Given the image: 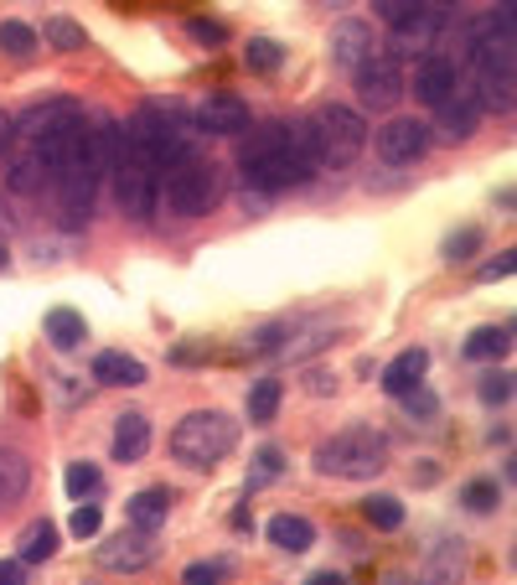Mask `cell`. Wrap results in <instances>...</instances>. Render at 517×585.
Segmentation results:
<instances>
[{
  "mask_svg": "<svg viewBox=\"0 0 517 585\" xmlns=\"http://www.w3.org/2000/svg\"><path fill=\"white\" fill-rule=\"evenodd\" d=\"M0 270H6V249H0Z\"/></svg>",
  "mask_w": 517,
  "mask_h": 585,
  "instance_id": "50",
  "label": "cell"
},
{
  "mask_svg": "<svg viewBox=\"0 0 517 585\" xmlns=\"http://www.w3.org/2000/svg\"><path fill=\"white\" fill-rule=\"evenodd\" d=\"M476 249H481V228H460V234H450V239H445V259H450V265L471 259Z\"/></svg>",
  "mask_w": 517,
  "mask_h": 585,
  "instance_id": "36",
  "label": "cell"
},
{
  "mask_svg": "<svg viewBox=\"0 0 517 585\" xmlns=\"http://www.w3.org/2000/svg\"><path fill=\"white\" fill-rule=\"evenodd\" d=\"M249 125L253 115L238 93H207L197 105V130H207V136H249Z\"/></svg>",
  "mask_w": 517,
  "mask_h": 585,
  "instance_id": "13",
  "label": "cell"
},
{
  "mask_svg": "<svg viewBox=\"0 0 517 585\" xmlns=\"http://www.w3.org/2000/svg\"><path fill=\"white\" fill-rule=\"evenodd\" d=\"M156 555H161V544L150 539V534H140V528H125V534H115V539H103L93 549L99 571H115V575L146 571V565H156Z\"/></svg>",
  "mask_w": 517,
  "mask_h": 585,
  "instance_id": "9",
  "label": "cell"
},
{
  "mask_svg": "<svg viewBox=\"0 0 517 585\" xmlns=\"http://www.w3.org/2000/svg\"><path fill=\"white\" fill-rule=\"evenodd\" d=\"M78 120H83V105H78V99H47V105L27 109V115L16 120V136L37 140V136H47V130H62V125H78Z\"/></svg>",
  "mask_w": 517,
  "mask_h": 585,
  "instance_id": "16",
  "label": "cell"
},
{
  "mask_svg": "<svg viewBox=\"0 0 517 585\" xmlns=\"http://www.w3.org/2000/svg\"><path fill=\"white\" fill-rule=\"evenodd\" d=\"M0 52L6 58H31L37 52V31L27 21H0Z\"/></svg>",
  "mask_w": 517,
  "mask_h": 585,
  "instance_id": "32",
  "label": "cell"
},
{
  "mask_svg": "<svg viewBox=\"0 0 517 585\" xmlns=\"http://www.w3.org/2000/svg\"><path fill=\"white\" fill-rule=\"evenodd\" d=\"M83 337H89V327H83V316H78L73 306L47 311V343L58 347V353H73V347H83Z\"/></svg>",
  "mask_w": 517,
  "mask_h": 585,
  "instance_id": "25",
  "label": "cell"
},
{
  "mask_svg": "<svg viewBox=\"0 0 517 585\" xmlns=\"http://www.w3.org/2000/svg\"><path fill=\"white\" fill-rule=\"evenodd\" d=\"M6 181H11V192H37L47 181V171H42V161H37V150H21V156H11V171H6Z\"/></svg>",
  "mask_w": 517,
  "mask_h": 585,
  "instance_id": "29",
  "label": "cell"
},
{
  "mask_svg": "<svg viewBox=\"0 0 517 585\" xmlns=\"http://www.w3.org/2000/svg\"><path fill=\"white\" fill-rule=\"evenodd\" d=\"M513 399V378L507 374H487L481 378V405H507Z\"/></svg>",
  "mask_w": 517,
  "mask_h": 585,
  "instance_id": "40",
  "label": "cell"
},
{
  "mask_svg": "<svg viewBox=\"0 0 517 585\" xmlns=\"http://www.w3.org/2000/svg\"><path fill=\"white\" fill-rule=\"evenodd\" d=\"M109 177H115V197H119V208H125V218H150L156 212V202H161V171L135 156L125 125H119V136H115Z\"/></svg>",
  "mask_w": 517,
  "mask_h": 585,
  "instance_id": "5",
  "label": "cell"
},
{
  "mask_svg": "<svg viewBox=\"0 0 517 585\" xmlns=\"http://www.w3.org/2000/svg\"><path fill=\"white\" fill-rule=\"evenodd\" d=\"M161 192H166V208L177 212V218H202L218 202V166L197 161V156H181L177 166H166Z\"/></svg>",
  "mask_w": 517,
  "mask_h": 585,
  "instance_id": "7",
  "label": "cell"
},
{
  "mask_svg": "<svg viewBox=\"0 0 517 585\" xmlns=\"http://www.w3.org/2000/svg\"><path fill=\"white\" fill-rule=\"evenodd\" d=\"M429 125L414 120V115H399V120H388L378 136H372V146H378V156H384L388 166H414L419 156L429 150Z\"/></svg>",
  "mask_w": 517,
  "mask_h": 585,
  "instance_id": "10",
  "label": "cell"
},
{
  "mask_svg": "<svg viewBox=\"0 0 517 585\" xmlns=\"http://www.w3.org/2000/svg\"><path fill=\"white\" fill-rule=\"evenodd\" d=\"M125 136H130L135 156H140V161H150L156 171H166V166H177L181 156H187V130H181L177 115H171V109H161V105L140 109V115L125 125Z\"/></svg>",
  "mask_w": 517,
  "mask_h": 585,
  "instance_id": "6",
  "label": "cell"
},
{
  "mask_svg": "<svg viewBox=\"0 0 517 585\" xmlns=\"http://www.w3.org/2000/svg\"><path fill=\"white\" fill-rule=\"evenodd\" d=\"M99 487H103V472L93 462H73V466H68V493H73V497H93Z\"/></svg>",
  "mask_w": 517,
  "mask_h": 585,
  "instance_id": "34",
  "label": "cell"
},
{
  "mask_svg": "<svg viewBox=\"0 0 517 585\" xmlns=\"http://www.w3.org/2000/svg\"><path fill=\"white\" fill-rule=\"evenodd\" d=\"M352 78H357V105L362 109H394L404 99L399 58H388V52H372Z\"/></svg>",
  "mask_w": 517,
  "mask_h": 585,
  "instance_id": "8",
  "label": "cell"
},
{
  "mask_svg": "<svg viewBox=\"0 0 517 585\" xmlns=\"http://www.w3.org/2000/svg\"><path fill=\"white\" fill-rule=\"evenodd\" d=\"M93 378L109 384V389H140L146 384V363L130 358V353H99L93 358Z\"/></svg>",
  "mask_w": 517,
  "mask_h": 585,
  "instance_id": "20",
  "label": "cell"
},
{
  "mask_svg": "<svg viewBox=\"0 0 517 585\" xmlns=\"http://www.w3.org/2000/svg\"><path fill=\"white\" fill-rule=\"evenodd\" d=\"M222 581H228V565H222V559H197V565L181 571V585H222Z\"/></svg>",
  "mask_w": 517,
  "mask_h": 585,
  "instance_id": "35",
  "label": "cell"
},
{
  "mask_svg": "<svg viewBox=\"0 0 517 585\" xmlns=\"http://www.w3.org/2000/svg\"><path fill=\"white\" fill-rule=\"evenodd\" d=\"M280 399H285V384L280 378H259L249 389V425H269L280 415Z\"/></svg>",
  "mask_w": 517,
  "mask_h": 585,
  "instance_id": "27",
  "label": "cell"
},
{
  "mask_svg": "<svg viewBox=\"0 0 517 585\" xmlns=\"http://www.w3.org/2000/svg\"><path fill=\"white\" fill-rule=\"evenodd\" d=\"M265 534H269V544H275V549H285V555H306L310 544H316V524H310V518H300V513H275Z\"/></svg>",
  "mask_w": 517,
  "mask_h": 585,
  "instance_id": "19",
  "label": "cell"
},
{
  "mask_svg": "<svg viewBox=\"0 0 517 585\" xmlns=\"http://www.w3.org/2000/svg\"><path fill=\"white\" fill-rule=\"evenodd\" d=\"M476 125H481V99H476L471 78H460L456 93L440 105V136L456 146V140H471L476 136Z\"/></svg>",
  "mask_w": 517,
  "mask_h": 585,
  "instance_id": "14",
  "label": "cell"
},
{
  "mask_svg": "<svg viewBox=\"0 0 517 585\" xmlns=\"http://www.w3.org/2000/svg\"><path fill=\"white\" fill-rule=\"evenodd\" d=\"M419 6H425V0H372V11L384 16L388 27H394V21H404L409 11H419Z\"/></svg>",
  "mask_w": 517,
  "mask_h": 585,
  "instance_id": "42",
  "label": "cell"
},
{
  "mask_svg": "<svg viewBox=\"0 0 517 585\" xmlns=\"http://www.w3.org/2000/svg\"><path fill=\"white\" fill-rule=\"evenodd\" d=\"M187 37L218 47V42H228V27H222V21H207V16H192V21H187Z\"/></svg>",
  "mask_w": 517,
  "mask_h": 585,
  "instance_id": "39",
  "label": "cell"
},
{
  "mask_svg": "<svg viewBox=\"0 0 517 585\" xmlns=\"http://www.w3.org/2000/svg\"><path fill=\"white\" fill-rule=\"evenodd\" d=\"M316 6H326V11H331V6H352V0H316Z\"/></svg>",
  "mask_w": 517,
  "mask_h": 585,
  "instance_id": "49",
  "label": "cell"
},
{
  "mask_svg": "<svg viewBox=\"0 0 517 585\" xmlns=\"http://www.w3.org/2000/svg\"><path fill=\"white\" fill-rule=\"evenodd\" d=\"M456 83H460V68L445 52H425V58L414 62V99L419 105H429V109H440L450 93H456Z\"/></svg>",
  "mask_w": 517,
  "mask_h": 585,
  "instance_id": "12",
  "label": "cell"
},
{
  "mask_svg": "<svg viewBox=\"0 0 517 585\" xmlns=\"http://www.w3.org/2000/svg\"><path fill=\"white\" fill-rule=\"evenodd\" d=\"M306 585H347V581H341V575L337 571H316V575H310V581Z\"/></svg>",
  "mask_w": 517,
  "mask_h": 585,
  "instance_id": "47",
  "label": "cell"
},
{
  "mask_svg": "<svg viewBox=\"0 0 517 585\" xmlns=\"http://www.w3.org/2000/svg\"><path fill=\"white\" fill-rule=\"evenodd\" d=\"M306 389H310V394H337V374H326V368H310V374H306Z\"/></svg>",
  "mask_w": 517,
  "mask_h": 585,
  "instance_id": "44",
  "label": "cell"
},
{
  "mask_svg": "<svg viewBox=\"0 0 517 585\" xmlns=\"http://www.w3.org/2000/svg\"><path fill=\"white\" fill-rule=\"evenodd\" d=\"M233 446H238V420L222 415V409H192L171 430V456L181 466H218Z\"/></svg>",
  "mask_w": 517,
  "mask_h": 585,
  "instance_id": "3",
  "label": "cell"
},
{
  "mask_svg": "<svg viewBox=\"0 0 517 585\" xmlns=\"http://www.w3.org/2000/svg\"><path fill=\"white\" fill-rule=\"evenodd\" d=\"M11 150H16V115L0 109V156H11Z\"/></svg>",
  "mask_w": 517,
  "mask_h": 585,
  "instance_id": "45",
  "label": "cell"
},
{
  "mask_svg": "<svg viewBox=\"0 0 517 585\" xmlns=\"http://www.w3.org/2000/svg\"><path fill=\"white\" fill-rule=\"evenodd\" d=\"M404 409H409V420H435V409H440V399L419 384V389H409L404 394Z\"/></svg>",
  "mask_w": 517,
  "mask_h": 585,
  "instance_id": "38",
  "label": "cell"
},
{
  "mask_svg": "<svg viewBox=\"0 0 517 585\" xmlns=\"http://www.w3.org/2000/svg\"><path fill=\"white\" fill-rule=\"evenodd\" d=\"M31 487V462L21 450H0V513L16 508Z\"/></svg>",
  "mask_w": 517,
  "mask_h": 585,
  "instance_id": "23",
  "label": "cell"
},
{
  "mask_svg": "<svg viewBox=\"0 0 517 585\" xmlns=\"http://www.w3.org/2000/svg\"><path fill=\"white\" fill-rule=\"evenodd\" d=\"M166 513H171V493H166V487H146V493H135L130 503H125V518H130V528H140V534H156V528L166 524Z\"/></svg>",
  "mask_w": 517,
  "mask_h": 585,
  "instance_id": "21",
  "label": "cell"
},
{
  "mask_svg": "<svg viewBox=\"0 0 517 585\" xmlns=\"http://www.w3.org/2000/svg\"><path fill=\"white\" fill-rule=\"evenodd\" d=\"M460 571H466V549H460V539H440L425 555V571H419L414 585H460Z\"/></svg>",
  "mask_w": 517,
  "mask_h": 585,
  "instance_id": "17",
  "label": "cell"
},
{
  "mask_svg": "<svg viewBox=\"0 0 517 585\" xmlns=\"http://www.w3.org/2000/svg\"><path fill=\"white\" fill-rule=\"evenodd\" d=\"M425 374H429V353H425V347H404L399 358L384 368V389L394 394V399H404L409 389L425 384Z\"/></svg>",
  "mask_w": 517,
  "mask_h": 585,
  "instance_id": "18",
  "label": "cell"
},
{
  "mask_svg": "<svg viewBox=\"0 0 517 585\" xmlns=\"http://www.w3.org/2000/svg\"><path fill=\"white\" fill-rule=\"evenodd\" d=\"M238 171L259 192H290L316 177V150H310V125H265L238 150Z\"/></svg>",
  "mask_w": 517,
  "mask_h": 585,
  "instance_id": "1",
  "label": "cell"
},
{
  "mask_svg": "<svg viewBox=\"0 0 517 585\" xmlns=\"http://www.w3.org/2000/svg\"><path fill=\"white\" fill-rule=\"evenodd\" d=\"M306 125H310L316 166H331V171L352 166L357 156H362V146H368V120H362L352 105H321L316 120H306Z\"/></svg>",
  "mask_w": 517,
  "mask_h": 585,
  "instance_id": "4",
  "label": "cell"
},
{
  "mask_svg": "<svg viewBox=\"0 0 517 585\" xmlns=\"http://www.w3.org/2000/svg\"><path fill=\"white\" fill-rule=\"evenodd\" d=\"M445 27H450V16L419 6V11H409L404 21H394V52H388V58H414V52L425 58V52H435Z\"/></svg>",
  "mask_w": 517,
  "mask_h": 585,
  "instance_id": "11",
  "label": "cell"
},
{
  "mask_svg": "<svg viewBox=\"0 0 517 585\" xmlns=\"http://www.w3.org/2000/svg\"><path fill=\"white\" fill-rule=\"evenodd\" d=\"M362 518H368L372 528H384V534H394V528H404V503L388 493H372L368 503H362Z\"/></svg>",
  "mask_w": 517,
  "mask_h": 585,
  "instance_id": "30",
  "label": "cell"
},
{
  "mask_svg": "<svg viewBox=\"0 0 517 585\" xmlns=\"http://www.w3.org/2000/svg\"><path fill=\"white\" fill-rule=\"evenodd\" d=\"M425 6H429V11H445V16H450V11L460 6V0H425Z\"/></svg>",
  "mask_w": 517,
  "mask_h": 585,
  "instance_id": "48",
  "label": "cell"
},
{
  "mask_svg": "<svg viewBox=\"0 0 517 585\" xmlns=\"http://www.w3.org/2000/svg\"><path fill=\"white\" fill-rule=\"evenodd\" d=\"M280 62H285V47L275 42V37H253V42L243 47V68H249V73H275Z\"/></svg>",
  "mask_w": 517,
  "mask_h": 585,
  "instance_id": "31",
  "label": "cell"
},
{
  "mask_svg": "<svg viewBox=\"0 0 517 585\" xmlns=\"http://www.w3.org/2000/svg\"><path fill=\"white\" fill-rule=\"evenodd\" d=\"M372 52H378V42H372L368 21H337V27H331V62H337V68L357 73Z\"/></svg>",
  "mask_w": 517,
  "mask_h": 585,
  "instance_id": "15",
  "label": "cell"
},
{
  "mask_svg": "<svg viewBox=\"0 0 517 585\" xmlns=\"http://www.w3.org/2000/svg\"><path fill=\"white\" fill-rule=\"evenodd\" d=\"M42 42H52L58 52H83L89 31L78 27V21H68V16H52V21H42Z\"/></svg>",
  "mask_w": 517,
  "mask_h": 585,
  "instance_id": "28",
  "label": "cell"
},
{
  "mask_svg": "<svg viewBox=\"0 0 517 585\" xmlns=\"http://www.w3.org/2000/svg\"><path fill=\"white\" fill-rule=\"evenodd\" d=\"M58 555V524H47V518H37V524L21 528V539H16V559L21 565H42V559Z\"/></svg>",
  "mask_w": 517,
  "mask_h": 585,
  "instance_id": "24",
  "label": "cell"
},
{
  "mask_svg": "<svg viewBox=\"0 0 517 585\" xmlns=\"http://www.w3.org/2000/svg\"><path fill=\"white\" fill-rule=\"evenodd\" d=\"M513 270H517V259H513V249H507L503 259H487V265L476 270V280H507Z\"/></svg>",
  "mask_w": 517,
  "mask_h": 585,
  "instance_id": "43",
  "label": "cell"
},
{
  "mask_svg": "<svg viewBox=\"0 0 517 585\" xmlns=\"http://www.w3.org/2000/svg\"><path fill=\"white\" fill-rule=\"evenodd\" d=\"M513 353V327H481L466 337V358L471 363H497Z\"/></svg>",
  "mask_w": 517,
  "mask_h": 585,
  "instance_id": "26",
  "label": "cell"
},
{
  "mask_svg": "<svg viewBox=\"0 0 517 585\" xmlns=\"http://www.w3.org/2000/svg\"><path fill=\"white\" fill-rule=\"evenodd\" d=\"M253 462H259V466H253V482H269V477H280V472H285V456L275 446H265Z\"/></svg>",
  "mask_w": 517,
  "mask_h": 585,
  "instance_id": "41",
  "label": "cell"
},
{
  "mask_svg": "<svg viewBox=\"0 0 517 585\" xmlns=\"http://www.w3.org/2000/svg\"><path fill=\"white\" fill-rule=\"evenodd\" d=\"M388 466V440L372 425H341L337 436H326L316 446V472L341 482H368Z\"/></svg>",
  "mask_w": 517,
  "mask_h": 585,
  "instance_id": "2",
  "label": "cell"
},
{
  "mask_svg": "<svg viewBox=\"0 0 517 585\" xmlns=\"http://www.w3.org/2000/svg\"><path fill=\"white\" fill-rule=\"evenodd\" d=\"M146 450H150V420L146 415H135V409L130 415H119L115 420V462L130 466V462H140Z\"/></svg>",
  "mask_w": 517,
  "mask_h": 585,
  "instance_id": "22",
  "label": "cell"
},
{
  "mask_svg": "<svg viewBox=\"0 0 517 585\" xmlns=\"http://www.w3.org/2000/svg\"><path fill=\"white\" fill-rule=\"evenodd\" d=\"M0 585H27V565L21 559H0Z\"/></svg>",
  "mask_w": 517,
  "mask_h": 585,
  "instance_id": "46",
  "label": "cell"
},
{
  "mask_svg": "<svg viewBox=\"0 0 517 585\" xmlns=\"http://www.w3.org/2000/svg\"><path fill=\"white\" fill-rule=\"evenodd\" d=\"M99 524H103L99 503H78V508H73V518H68V528H73L78 539H93V534H99Z\"/></svg>",
  "mask_w": 517,
  "mask_h": 585,
  "instance_id": "37",
  "label": "cell"
},
{
  "mask_svg": "<svg viewBox=\"0 0 517 585\" xmlns=\"http://www.w3.org/2000/svg\"><path fill=\"white\" fill-rule=\"evenodd\" d=\"M460 503H466V513H497V503H503V487L487 477H476L460 487Z\"/></svg>",
  "mask_w": 517,
  "mask_h": 585,
  "instance_id": "33",
  "label": "cell"
}]
</instances>
